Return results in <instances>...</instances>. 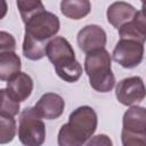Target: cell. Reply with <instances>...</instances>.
I'll return each instance as SVG.
<instances>
[{
    "mask_svg": "<svg viewBox=\"0 0 146 146\" xmlns=\"http://www.w3.org/2000/svg\"><path fill=\"white\" fill-rule=\"evenodd\" d=\"M91 10V3L88 0H63L60 2V11L71 19H81Z\"/></svg>",
    "mask_w": 146,
    "mask_h": 146,
    "instance_id": "9a60e30c",
    "label": "cell"
},
{
    "mask_svg": "<svg viewBox=\"0 0 146 146\" xmlns=\"http://www.w3.org/2000/svg\"><path fill=\"white\" fill-rule=\"evenodd\" d=\"M46 56L62 80L73 83L81 78L82 66L75 58L73 47L64 36H55L48 42Z\"/></svg>",
    "mask_w": 146,
    "mask_h": 146,
    "instance_id": "7a4b0ae2",
    "label": "cell"
},
{
    "mask_svg": "<svg viewBox=\"0 0 146 146\" xmlns=\"http://www.w3.org/2000/svg\"><path fill=\"white\" fill-rule=\"evenodd\" d=\"M112 56L124 68L137 67L144 58V43L129 39H120L113 49Z\"/></svg>",
    "mask_w": 146,
    "mask_h": 146,
    "instance_id": "8992f818",
    "label": "cell"
},
{
    "mask_svg": "<svg viewBox=\"0 0 146 146\" xmlns=\"http://www.w3.org/2000/svg\"><path fill=\"white\" fill-rule=\"evenodd\" d=\"M6 89L15 100L21 103L31 96L33 90V80L27 73L19 72L7 82Z\"/></svg>",
    "mask_w": 146,
    "mask_h": 146,
    "instance_id": "7c38bea8",
    "label": "cell"
},
{
    "mask_svg": "<svg viewBox=\"0 0 146 146\" xmlns=\"http://www.w3.org/2000/svg\"><path fill=\"white\" fill-rule=\"evenodd\" d=\"M76 41L79 48L83 52L89 54L95 50L105 49L107 36L103 27L96 24H90L86 25L79 31L76 35Z\"/></svg>",
    "mask_w": 146,
    "mask_h": 146,
    "instance_id": "ba28073f",
    "label": "cell"
},
{
    "mask_svg": "<svg viewBox=\"0 0 146 146\" xmlns=\"http://www.w3.org/2000/svg\"><path fill=\"white\" fill-rule=\"evenodd\" d=\"M65 108V102L58 94L47 92L43 94L36 104L33 106L34 112L46 120H56L58 119Z\"/></svg>",
    "mask_w": 146,
    "mask_h": 146,
    "instance_id": "9c48e42d",
    "label": "cell"
},
{
    "mask_svg": "<svg viewBox=\"0 0 146 146\" xmlns=\"http://www.w3.org/2000/svg\"><path fill=\"white\" fill-rule=\"evenodd\" d=\"M1 111L0 113L3 114H8L10 116H15L18 114L19 112V102L15 100L9 92L7 91V89H1Z\"/></svg>",
    "mask_w": 146,
    "mask_h": 146,
    "instance_id": "ac0fdd59",
    "label": "cell"
},
{
    "mask_svg": "<svg viewBox=\"0 0 146 146\" xmlns=\"http://www.w3.org/2000/svg\"><path fill=\"white\" fill-rule=\"evenodd\" d=\"M137 11L138 10L132 5L124 1H116L108 6L106 16H107L108 23L113 27L119 30L123 25L129 23L135 17Z\"/></svg>",
    "mask_w": 146,
    "mask_h": 146,
    "instance_id": "8fae6325",
    "label": "cell"
},
{
    "mask_svg": "<svg viewBox=\"0 0 146 146\" xmlns=\"http://www.w3.org/2000/svg\"><path fill=\"white\" fill-rule=\"evenodd\" d=\"M97 114L88 105L79 106L68 116V122L58 131V146H83L97 129Z\"/></svg>",
    "mask_w": 146,
    "mask_h": 146,
    "instance_id": "6da1fadb",
    "label": "cell"
},
{
    "mask_svg": "<svg viewBox=\"0 0 146 146\" xmlns=\"http://www.w3.org/2000/svg\"><path fill=\"white\" fill-rule=\"evenodd\" d=\"M112 58L106 49H99L86 55L84 71L92 89L98 92H108L115 84L112 72Z\"/></svg>",
    "mask_w": 146,
    "mask_h": 146,
    "instance_id": "3957f363",
    "label": "cell"
},
{
    "mask_svg": "<svg viewBox=\"0 0 146 146\" xmlns=\"http://www.w3.org/2000/svg\"><path fill=\"white\" fill-rule=\"evenodd\" d=\"M140 11H141V14L146 17V2H143V3H141V9H140Z\"/></svg>",
    "mask_w": 146,
    "mask_h": 146,
    "instance_id": "44dd1931",
    "label": "cell"
},
{
    "mask_svg": "<svg viewBox=\"0 0 146 146\" xmlns=\"http://www.w3.org/2000/svg\"><path fill=\"white\" fill-rule=\"evenodd\" d=\"M122 132L146 137V107L131 106L122 119Z\"/></svg>",
    "mask_w": 146,
    "mask_h": 146,
    "instance_id": "30bf717a",
    "label": "cell"
},
{
    "mask_svg": "<svg viewBox=\"0 0 146 146\" xmlns=\"http://www.w3.org/2000/svg\"><path fill=\"white\" fill-rule=\"evenodd\" d=\"M59 27L58 17L50 11L43 10L25 23L24 36L39 44L48 46V42L58 33Z\"/></svg>",
    "mask_w": 146,
    "mask_h": 146,
    "instance_id": "277c9868",
    "label": "cell"
},
{
    "mask_svg": "<svg viewBox=\"0 0 146 146\" xmlns=\"http://www.w3.org/2000/svg\"><path fill=\"white\" fill-rule=\"evenodd\" d=\"M22 63L16 52L0 54V80L8 82L21 72Z\"/></svg>",
    "mask_w": 146,
    "mask_h": 146,
    "instance_id": "5bb4252c",
    "label": "cell"
},
{
    "mask_svg": "<svg viewBox=\"0 0 146 146\" xmlns=\"http://www.w3.org/2000/svg\"><path fill=\"white\" fill-rule=\"evenodd\" d=\"M120 39L135 40L140 43L146 41V17L141 14L140 10L137 11L135 17L117 30Z\"/></svg>",
    "mask_w": 146,
    "mask_h": 146,
    "instance_id": "4fadbf2b",
    "label": "cell"
},
{
    "mask_svg": "<svg viewBox=\"0 0 146 146\" xmlns=\"http://www.w3.org/2000/svg\"><path fill=\"white\" fill-rule=\"evenodd\" d=\"M18 138L24 146H41L44 143L46 125L33 107H26L21 113Z\"/></svg>",
    "mask_w": 146,
    "mask_h": 146,
    "instance_id": "5b68a950",
    "label": "cell"
},
{
    "mask_svg": "<svg viewBox=\"0 0 146 146\" xmlns=\"http://www.w3.org/2000/svg\"><path fill=\"white\" fill-rule=\"evenodd\" d=\"M16 133V121L14 116L0 113V144L10 143Z\"/></svg>",
    "mask_w": 146,
    "mask_h": 146,
    "instance_id": "2e32d148",
    "label": "cell"
},
{
    "mask_svg": "<svg viewBox=\"0 0 146 146\" xmlns=\"http://www.w3.org/2000/svg\"><path fill=\"white\" fill-rule=\"evenodd\" d=\"M17 8L19 10L21 17L23 23L25 24L27 21H30L34 15L46 10L44 6L41 1H24V0H18L16 2Z\"/></svg>",
    "mask_w": 146,
    "mask_h": 146,
    "instance_id": "e0dca14e",
    "label": "cell"
},
{
    "mask_svg": "<svg viewBox=\"0 0 146 146\" xmlns=\"http://www.w3.org/2000/svg\"><path fill=\"white\" fill-rule=\"evenodd\" d=\"M86 146H113L112 139L106 135H96L92 136L86 144Z\"/></svg>",
    "mask_w": 146,
    "mask_h": 146,
    "instance_id": "ffe728a7",
    "label": "cell"
},
{
    "mask_svg": "<svg viewBox=\"0 0 146 146\" xmlns=\"http://www.w3.org/2000/svg\"><path fill=\"white\" fill-rule=\"evenodd\" d=\"M15 49H16L15 38L10 33L6 31H1L0 32V54L15 52Z\"/></svg>",
    "mask_w": 146,
    "mask_h": 146,
    "instance_id": "d6986e66",
    "label": "cell"
},
{
    "mask_svg": "<svg viewBox=\"0 0 146 146\" xmlns=\"http://www.w3.org/2000/svg\"><path fill=\"white\" fill-rule=\"evenodd\" d=\"M115 97L124 106H135L146 97V87L140 76H130L117 82Z\"/></svg>",
    "mask_w": 146,
    "mask_h": 146,
    "instance_id": "52a82bcc",
    "label": "cell"
}]
</instances>
